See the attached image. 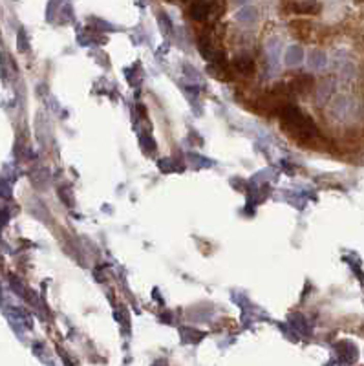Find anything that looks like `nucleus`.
<instances>
[{
  "label": "nucleus",
  "mask_w": 364,
  "mask_h": 366,
  "mask_svg": "<svg viewBox=\"0 0 364 366\" xmlns=\"http://www.w3.org/2000/svg\"><path fill=\"white\" fill-rule=\"evenodd\" d=\"M191 17L198 22H203L205 18L209 17L210 11H213V6H210L209 0H194L191 4Z\"/></svg>",
  "instance_id": "5"
},
{
  "label": "nucleus",
  "mask_w": 364,
  "mask_h": 366,
  "mask_svg": "<svg viewBox=\"0 0 364 366\" xmlns=\"http://www.w3.org/2000/svg\"><path fill=\"white\" fill-rule=\"evenodd\" d=\"M291 88L296 94H308V92H311V88H313V79H311L310 75H300V77H296L295 81L291 82Z\"/></svg>",
  "instance_id": "6"
},
{
  "label": "nucleus",
  "mask_w": 364,
  "mask_h": 366,
  "mask_svg": "<svg viewBox=\"0 0 364 366\" xmlns=\"http://www.w3.org/2000/svg\"><path fill=\"white\" fill-rule=\"evenodd\" d=\"M291 11L298 15H319L322 11V4L319 0H300L291 4Z\"/></svg>",
  "instance_id": "4"
},
{
  "label": "nucleus",
  "mask_w": 364,
  "mask_h": 366,
  "mask_svg": "<svg viewBox=\"0 0 364 366\" xmlns=\"http://www.w3.org/2000/svg\"><path fill=\"white\" fill-rule=\"evenodd\" d=\"M289 32L302 42H311L315 39V26L310 20H293L289 24Z\"/></svg>",
  "instance_id": "2"
},
{
  "label": "nucleus",
  "mask_w": 364,
  "mask_h": 366,
  "mask_svg": "<svg viewBox=\"0 0 364 366\" xmlns=\"http://www.w3.org/2000/svg\"><path fill=\"white\" fill-rule=\"evenodd\" d=\"M280 121H282L284 130H287L293 137H296L302 143L310 141L311 137L317 134L313 121L295 106H284L282 112H280Z\"/></svg>",
  "instance_id": "1"
},
{
  "label": "nucleus",
  "mask_w": 364,
  "mask_h": 366,
  "mask_svg": "<svg viewBox=\"0 0 364 366\" xmlns=\"http://www.w3.org/2000/svg\"><path fill=\"white\" fill-rule=\"evenodd\" d=\"M231 66L234 70H236L240 75H246V77H251V75H255V60L251 59V57H247V55H238V57H234L231 63Z\"/></svg>",
  "instance_id": "3"
},
{
  "label": "nucleus",
  "mask_w": 364,
  "mask_h": 366,
  "mask_svg": "<svg viewBox=\"0 0 364 366\" xmlns=\"http://www.w3.org/2000/svg\"><path fill=\"white\" fill-rule=\"evenodd\" d=\"M179 2H187V0H179Z\"/></svg>",
  "instance_id": "7"
}]
</instances>
